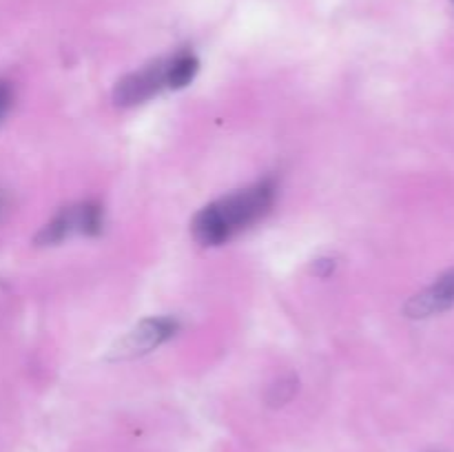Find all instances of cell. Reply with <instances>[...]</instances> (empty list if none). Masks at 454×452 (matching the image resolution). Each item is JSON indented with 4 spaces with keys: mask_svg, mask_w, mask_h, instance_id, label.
<instances>
[{
    "mask_svg": "<svg viewBox=\"0 0 454 452\" xmlns=\"http://www.w3.org/2000/svg\"><path fill=\"white\" fill-rule=\"evenodd\" d=\"M275 195H278V186L266 177L253 186L211 202L195 215L191 224L195 239L202 246H220L229 242L239 230L248 229L269 215L270 207L275 204Z\"/></svg>",
    "mask_w": 454,
    "mask_h": 452,
    "instance_id": "cell-1",
    "label": "cell"
},
{
    "mask_svg": "<svg viewBox=\"0 0 454 452\" xmlns=\"http://www.w3.org/2000/svg\"><path fill=\"white\" fill-rule=\"evenodd\" d=\"M102 229H105V208L93 199H84V202L62 207L35 235V244L53 246L74 235L93 238V235H100Z\"/></svg>",
    "mask_w": 454,
    "mask_h": 452,
    "instance_id": "cell-2",
    "label": "cell"
},
{
    "mask_svg": "<svg viewBox=\"0 0 454 452\" xmlns=\"http://www.w3.org/2000/svg\"><path fill=\"white\" fill-rule=\"evenodd\" d=\"M173 75V56L158 58V60L149 62L142 69L133 71V74L124 75L118 80L114 89V100L118 106H136L142 102L151 100L158 93L168 91L171 87Z\"/></svg>",
    "mask_w": 454,
    "mask_h": 452,
    "instance_id": "cell-3",
    "label": "cell"
},
{
    "mask_svg": "<svg viewBox=\"0 0 454 452\" xmlns=\"http://www.w3.org/2000/svg\"><path fill=\"white\" fill-rule=\"evenodd\" d=\"M177 322L171 317H149L137 323L136 328L120 337L115 346L111 348V359H133L140 355L151 353L153 348L162 346L164 341L171 339L177 332Z\"/></svg>",
    "mask_w": 454,
    "mask_h": 452,
    "instance_id": "cell-4",
    "label": "cell"
},
{
    "mask_svg": "<svg viewBox=\"0 0 454 452\" xmlns=\"http://www.w3.org/2000/svg\"><path fill=\"white\" fill-rule=\"evenodd\" d=\"M454 306V270L442 275L433 286L424 288L421 292H417L415 297H411V301L406 304V315L412 319H424L433 317V315L443 313V310L452 308Z\"/></svg>",
    "mask_w": 454,
    "mask_h": 452,
    "instance_id": "cell-5",
    "label": "cell"
},
{
    "mask_svg": "<svg viewBox=\"0 0 454 452\" xmlns=\"http://www.w3.org/2000/svg\"><path fill=\"white\" fill-rule=\"evenodd\" d=\"M297 390V379H293V377H286V379H279L278 384L270 386V393H269V401L273 403V406H282V403H286L288 399L295 394Z\"/></svg>",
    "mask_w": 454,
    "mask_h": 452,
    "instance_id": "cell-6",
    "label": "cell"
},
{
    "mask_svg": "<svg viewBox=\"0 0 454 452\" xmlns=\"http://www.w3.org/2000/svg\"><path fill=\"white\" fill-rule=\"evenodd\" d=\"M12 100H13L12 84L4 82V80H0V120L4 118V113H7L9 106H12Z\"/></svg>",
    "mask_w": 454,
    "mask_h": 452,
    "instance_id": "cell-7",
    "label": "cell"
},
{
    "mask_svg": "<svg viewBox=\"0 0 454 452\" xmlns=\"http://www.w3.org/2000/svg\"><path fill=\"white\" fill-rule=\"evenodd\" d=\"M333 269H335V261H333V260H317L313 264V270L317 275H322V277H326V275L331 273Z\"/></svg>",
    "mask_w": 454,
    "mask_h": 452,
    "instance_id": "cell-8",
    "label": "cell"
},
{
    "mask_svg": "<svg viewBox=\"0 0 454 452\" xmlns=\"http://www.w3.org/2000/svg\"><path fill=\"white\" fill-rule=\"evenodd\" d=\"M4 211H7V198H4V195L0 193V220H3Z\"/></svg>",
    "mask_w": 454,
    "mask_h": 452,
    "instance_id": "cell-9",
    "label": "cell"
},
{
    "mask_svg": "<svg viewBox=\"0 0 454 452\" xmlns=\"http://www.w3.org/2000/svg\"><path fill=\"white\" fill-rule=\"evenodd\" d=\"M452 3H454V0H452Z\"/></svg>",
    "mask_w": 454,
    "mask_h": 452,
    "instance_id": "cell-10",
    "label": "cell"
}]
</instances>
